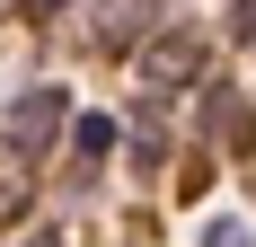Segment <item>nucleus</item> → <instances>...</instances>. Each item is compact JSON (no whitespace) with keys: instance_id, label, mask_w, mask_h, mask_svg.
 <instances>
[{"instance_id":"nucleus-2","label":"nucleus","mask_w":256,"mask_h":247,"mask_svg":"<svg viewBox=\"0 0 256 247\" xmlns=\"http://www.w3.org/2000/svg\"><path fill=\"white\" fill-rule=\"evenodd\" d=\"M194 71H204V44L194 36H177V44L150 53V88H194Z\"/></svg>"},{"instance_id":"nucleus-4","label":"nucleus","mask_w":256,"mask_h":247,"mask_svg":"<svg viewBox=\"0 0 256 247\" xmlns=\"http://www.w3.org/2000/svg\"><path fill=\"white\" fill-rule=\"evenodd\" d=\"M194 247H256V230H248V221H204Z\"/></svg>"},{"instance_id":"nucleus-6","label":"nucleus","mask_w":256,"mask_h":247,"mask_svg":"<svg viewBox=\"0 0 256 247\" xmlns=\"http://www.w3.org/2000/svg\"><path fill=\"white\" fill-rule=\"evenodd\" d=\"M18 247H62V230H36V238H18Z\"/></svg>"},{"instance_id":"nucleus-1","label":"nucleus","mask_w":256,"mask_h":247,"mask_svg":"<svg viewBox=\"0 0 256 247\" xmlns=\"http://www.w3.org/2000/svg\"><path fill=\"white\" fill-rule=\"evenodd\" d=\"M62 88H26V98H9V150H26V159H36V150H44V132L53 124H62Z\"/></svg>"},{"instance_id":"nucleus-3","label":"nucleus","mask_w":256,"mask_h":247,"mask_svg":"<svg viewBox=\"0 0 256 247\" xmlns=\"http://www.w3.org/2000/svg\"><path fill=\"white\" fill-rule=\"evenodd\" d=\"M115 142H124V124H115V115H80V124H71V150L88 159V168H98V159H106Z\"/></svg>"},{"instance_id":"nucleus-5","label":"nucleus","mask_w":256,"mask_h":247,"mask_svg":"<svg viewBox=\"0 0 256 247\" xmlns=\"http://www.w3.org/2000/svg\"><path fill=\"white\" fill-rule=\"evenodd\" d=\"M230 26H238V36H248V44H256V9H238V18H230Z\"/></svg>"}]
</instances>
